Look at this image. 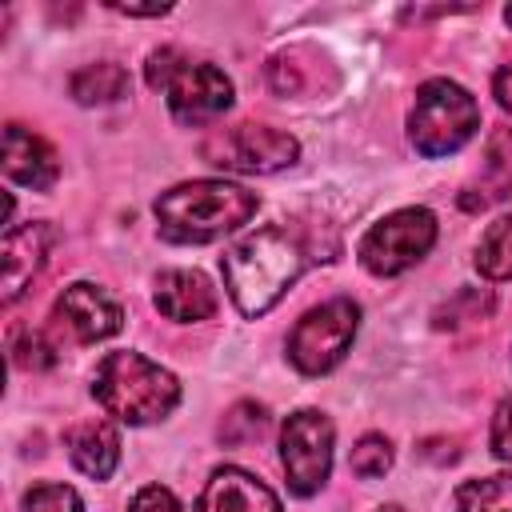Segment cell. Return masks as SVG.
<instances>
[{"label": "cell", "mask_w": 512, "mask_h": 512, "mask_svg": "<svg viewBox=\"0 0 512 512\" xmlns=\"http://www.w3.org/2000/svg\"><path fill=\"white\" fill-rule=\"evenodd\" d=\"M388 468H392V444L380 432L360 436V444L352 448V472L368 480V476H384Z\"/></svg>", "instance_id": "22"}, {"label": "cell", "mask_w": 512, "mask_h": 512, "mask_svg": "<svg viewBox=\"0 0 512 512\" xmlns=\"http://www.w3.org/2000/svg\"><path fill=\"white\" fill-rule=\"evenodd\" d=\"M128 512H184V508H180V500H176L168 488L148 484V488H140V492L132 496V508H128Z\"/></svg>", "instance_id": "25"}, {"label": "cell", "mask_w": 512, "mask_h": 512, "mask_svg": "<svg viewBox=\"0 0 512 512\" xmlns=\"http://www.w3.org/2000/svg\"><path fill=\"white\" fill-rule=\"evenodd\" d=\"M64 448H68V460L92 476V480H108L116 460H120V436L108 420H80L64 432Z\"/></svg>", "instance_id": "15"}, {"label": "cell", "mask_w": 512, "mask_h": 512, "mask_svg": "<svg viewBox=\"0 0 512 512\" xmlns=\"http://www.w3.org/2000/svg\"><path fill=\"white\" fill-rule=\"evenodd\" d=\"M476 272L488 280H512V216L488 224L476 244Z\"/></svg>", "instance_id": "18"}, {"label": "cell", "mask_w": 512, "mask_h": 512, "mask_svg": "<svg viewBox=\"0 0 512 512\" xmlns=\"http://www.w3.org/2000/svg\"><path fill=\"white\" fill-rule=\"evenodd\" d=\"M480 128V108L456 80H428L416 88L412 112H408V140L420 156L440 160L448 152H460Z\"/></svg>", "instance_id": "4"}, {"label": "cell", "mask_w": 512, "mask_h": 512, "mask_svg": "<svg viewBox=\"0 0 512 512\" xmlns=\"http://www.w3.org/2000/svg\"><path fill=\"white\" fill-rule=\"evenodd\" d=\"M24 512H80V496L68 484H36L24 492Z\"/></svg>", "instance_id": "23"}, {"label": "cell", "mask_w": 512, "mask_h": 512, "mask_svg": "<svg viewBox=\"0 0 512 512\" xmlns=\"http://www.w3.org/2000/svg\"><path fill=\"white\" fill-rule=\"evenodd\" d=\"M488 308H492V296L488 292L460 288L444 308H436V328H456L464 320H480V316H488Z\"/></svg>", "instance_id": "20"}, {"label": "cell", "mask_w": 512, "mask_h": 512, "mask_svg": "<svg viewBox=\"0 0 512 512\" xmlns=\"http://www.w3.org/2000/svg\"><path fill=\"white\" fill-rule=\"evenodd\" d=\"M280 464L296 496L324 488L332 472V420L316 408H300L280 428Z\"/></svg>", "instance_id": "8"}, {"label": "cell", "mask_w": 512, "mask_h": 512, "mask_svg": "<svg viewBox=\"0 0 512 512\" xmlns=\"http://www.w3.org/2000/svg\"><path fill=\"white\" fill-rule=\"evenodd\" d=\"M376 512H400V508H396V504H384V508H376Z\"/></svg>", "instance_id": "29"}, {"label": "cell", "mask_w": 512, "mask_h": 512, "mask_svg": "<svg viewBox=\"0 0 512 512\" xmlns=\"http://www.w3.org/2000/svg\"><path fill=\"white\" fill-rule=\"evenodd\" d=\"M48 244H52L48 224H24L4 236V304H16L24 296L32 276L44 268Z\"/></svg>", "instance_id": "14"}, {"label": "cell", "mask_w": 512, "mask_h": 512, "mask_svg": "<svg viewBox=\"0 0 512 512\" xmlns=\"http://www.w3.org/2000/svg\"><path fill=\"white\" fill-rule=\"evenodd\" d=\"M356 324H360V308L348 296H336V300L304 312L288 336V360L304 376L332 372L344 360V352L356 336Z\"/></svg>", "instance_id": "5"}, {"label": "cell", "mask_w": 512, "mask_h": 512, "mask_svg": "<svg viewBox=\"0 0 512 512\" xmlns=\"http://www.w3.org/2000/svg\"><path fill=\"white\" fill-rule=\"evenodd\" d=\"M112 8L124 16H164L168 12V4H112Z\"/></svg>", "instance_id": "28"}, {"label": "cell", "mask_w": 512, "mask_h": 512, "mask_svg": "<svg viewBox=\"0 0 512 512\" xmlns=\"http://www.w3.org/2000/svg\"><path fill=\"white\" fill-rule=\"evenodd\" d=\"M436 244V216L428 208H400L372 224L360 240V264L372 276H396L428 256Z\"/></svg>", "instance_id": "6"}, {"label": "cell", "mask_w": 512, "mask_h": 512, "mask_svg": "<svg viewBox=\"0 0 512 512\" xmlns=\"http://www.w3.org/2000/svg\"><path fill=\"white\" fill-rule=\"evenodd\" d=\"M204 160L228 172H280L300 156L296 136L280 132V128H264V124H236V128H220L212 136H204L200 144Z\"/></svg>", "instance_id": "7"}, {"label": "cell", "mask_w": 512, "mask_h": 512, "mask_svg": "<svg viewBox=\"0 0 512 512\" xmlns=\"http://www.w3.org/2000/svg\"><path fill=\"white\" fill-rule=\"evenodd\" d=\"M12 364H16V368H28V372L52 368V364H56V348H52L40 332H20V336L12 340Z\"/></svg>", "instance_id": "24"}, {"label": "cell", "mask_w": 512, "mask_h": 512, "mask_svg": "<svg viewBox=\"0 0 512 512\" xmlns=\"http://www.w3.org/2000/svg\"><path fill=\"white\" fill-rule=\"evenodd\" d=\"M164 92H168V108L180 124H208L232 108V80L216 64L184 60Z\"/></svg>", "instance_id": "9"}, {"label": "cell", "mask_w": 512, "mask_h": 512, "mask_svg": "<svg viewBox=\"0 0 512 512\" xmlns=\"http://www.w3.org/2000/svg\"><path fill=\"white\" fill-rule=\"evenodd\" d=\"M160 316L176 320V324H192V320H208L216 312V292L204 280V272L192 268H168L156 276V292H152Z\"/></svg>", "instance_id": "12"}, {"label": "cell", "mask_w": 512, "mask_h": 512, "mask_svg": "<svg viewBox=\"0 0 512 512\" xmlns=\"http://www.w3.org/2000/svg\"><path fill=\"white\" fill-rule=\"evenodd\" d=\"M256 192L224 180H192L156 196V220L164 240L176 244H208L224 232H236L256 216Z\"/></svg>", "instance_id": "2"}, {"label": "cell", "mask_w": 512, "mask_h": 512, "mask_svg": "<svg viewBox=\"0 0 512 512\" xmlns=\"http://www.w3.org/2000/svg\"><path fill=\"white\" fill-rule=\"evenodd\" d=\"M456 512H512V472L460 484Z\"/></svg>", "instance_id": "19"}, {"label": "cell", "mask_w": 512, "mask_h": 512, "mask_svg": "<svg viewBox=\"0 0 512 512\" xmlns=\"http://www.w3.org/2000/svg\"><path fill=\"white\" fill-rule=\"evenodd\" d=\"M128 72L112 60H100V64H88L80 72H72L68 80V92L80 100V104H112L120 96H128Z\"/></svg>", "instance_id": "17"}, {"label": "cell", "mask_w": 512, "mask_h": 512, "mask_svg": "<svg viewBox=\"0 0 512 512\" xmlns=\"http://www.w3.org/2000/svg\"><path fill=\"white\" fill-rule=\"evenodd\" d=\"M92 396L108 416L124 424H152L176 408L180 384L168 368L140 352H108L92 376Z\"/></svg>", "instance_id": "3"}, {"label": "cell", "mask_w": 512, "mask_h": 512, "mask_svg": "<svg viewBox=\"0 0 512 512\" xmlns=\"http://www.w3.org/2000/svg\"><path fill=\"white\" fill-rule=\"evenodd\" d=\"M320 244L308 240L300 228L288 224H264L236 240L220 268H224V288L232 304L244 316H264L312 264H320Z\"/></svg>", "instance_id": "1"}, {"label": "cell", "mask_w": 512, "mask_h": 512, "mask_svg": "<svg viewBox=\"0 0 512 512\" xmlns=\"http://www.w3.org/2000/svg\"><path fill=\"white\" fill-rule=\"evenodd\" d=\"M492 92H496L500 108H504V112H512V64H504V68L496 72V80H492Z\"/></svg>", "instance_id": "27"}, {"label": "cell", "mask_w": 512, "mask_h": 512, "mask_svg": "<svg viewBox=\"0 0 512 512\" xmlns=\"http://www.w3.org/2000/svg\"><path fill=\"white\" fill-rule=\"evenodd\" d=\"M492 452L512 464V396L500 400V408L492 416Z\"/></svg>", "instance_id": "26"}, {"label": "cell", "mask_w": 512, "mask_h": 512, "mask_svg": "<svg viewBox=\"0 0 512 512\" xmlns=\"http://www.w3.org/2000/svg\"><path fill=\"white\" fill-rule=\"evenodd\" d=\"M264 424H268V412H264L260 404L244 400V404H236V408L224 416V424H220V440H224V444H248L252 436L264 432Z\"/></svg>", "instance_id": "21"}, {"label": "cell", "mask_w": 512, "mask_h": 512, "mask_svg": "<svg viewBox=\"0 0 512 512\" xmlns=\"http://www.w3.org/2000/svg\"><path fill=\"white\" fill-rule=\"evenodd\" d=\"M196 512H280V500L268 484L240 468H220L200 492Z\"/></svg>", "instance_id": "13"}, {"label": "cell", "mask_w": 512, "mask_h": 512, "mask_svg": "<svg viewBox=\"0 0 512 512\" xmlns=\"http://www.w3.org/2000/svg\"><path fill=\"white\" fill-rule=\"evenodd\" d=\"M508 192H512V128H500V132H492V140L484 148V172H480V180L464 188L460 204L468 212H480V208L504 200Z\"/></svg>", "instance_id": "16"}, {"label": "cell", "mask_w": 512, "mask_h": 512, "mask_svg": "<svg viewBox=\"0 0 512 512\" xmlns=\"http://www.w3.org/2000/svg\"><path fill=\"white\" fill-rule=\"evenodd\" d=\"M4 172L8 180L32 192H48L60 176V160L36 132H28L24 124H8L4 128Z\"/></svg>", "instance_id": "11"}, {"label": "cell", "mask_w": 512, "mask_h": 512, "mask_svg": "<svg viewBox=\"0 0 512 512\" xmlns=\"http://www.w3.org/2000/svg\"><path fill=\"white\" fill-rule=\"evenodd\" d=\"M504 20H508V24H512V8H508V12H504Z\"/></svg>", "instance_id": "30"}, {"label": "cell", "mask_w": 512, "mask_h": 512, "mask_svg": "<svg viewBox=\"0 0 512 512\" xmlns=\"http://www.w3.org/2000/svg\"><path fill=\"white\" fill-rule=\"evenodd\" d=\"M52 320H56V328L68 332L76 344H96V340L120 332L124 312H120V304H116L104 288H96V284H88V280H76V284H68V288L56 296Z\"/></svg>", "instance_id": "10"}]
</instances>
